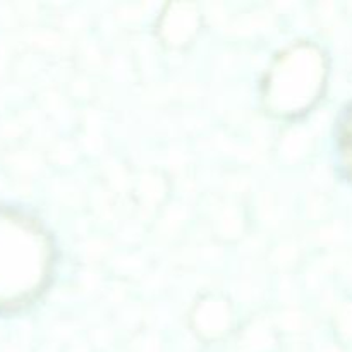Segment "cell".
I'll return each instance as SVG.
<instances>
[{"instance_id": "7", "label": "cell", "mask_w": 352, "mask_h": 352, "mask_svg": "<svg viewBox=\"0 0 352 352\" xmlns=\"http://www.w3.org/2000/svg\"><path fill=\"white\" fill-rule=\"evenodd\" d=\"M333 325L342 339L352 340V301H346L339 306L333 315Z\"/></svg>"}, {"instance_id": "5", "label": "cell", "mask_w": 352, "mask_h": 352, "mask_svg": "<svg viewBox=\"0 0 352 352\" xmlns=\"http://www.w3.org/2000/svg\"><path fill=\"white\" fill-rule=\"evenodd\" d=\"M277 346V330L272 320L254 316L244 327L241 336V347L246 352L272 351Z\"/></svg>"}, {"instance_id": "6", "label": "cell", "mask_w": 352, "mask_h": 352, "mask_svg": "<svg viewBox=\"0 0 352 352\" xmlns=\"http://www.w3.org/2000/svg\"><path fill=\"white\" fill-rule=\"evenodd\" d=\"M213 230L217 236L226 237L227 241H234L243 236L244 230V213L241 206L226 203L222 208L217 210L213 217Z\"/></svg>"}, {"instance_id": "3", "label": "cell", "mask_w": 352, "mask_h": 352, "mask_svg": "<svg viewBox=\"0 0 352 352\" xmlns=\"http://www.w3.org/2000/svg\"><path fill=\"white\" fill-rule=\"evenodd\" d=\"M203 16L196 3L170 2L164 7L157 21V34L168 48L189 47L201 31Z\"/></svg>"}, {"instance_id": "8", "label": "cell", "mask_w": 352, "mask_h": 352, "mask_svg": "<svg viewBox=\"0 0 352 352\" xmlns=\"http://www.w3.org/2000/svg\"><path fill=\"white\" fill-rule=\"evenodd\" d=\"M327 352H337L336 349H330V351H327Z\"/></svg>"}, {"instance_id": "4", "label": "cell", "mask_w": 352, "mask_h": 352, "mask_svg": "<svg viewBox=\"0 0 352 352\" xmlns=\"http://www.w3.org/2000/svg\"><path fill=\"white\" fill-rule=\"evenodd\" d=\"M189 323L198 337L217 340L226 337L234 327V306L220 292L199 296L189 313Z\"/></svg>"}, {"instance_id": "1", "label": "cell", "mask_w": 352, "mask_h": 352, "mask_svg": "<svg viewBox=\"0 0 352 352\" xmlns=\"http://www.w3.org/2000/svg\"><path fill=\"white\" fill-rule=\"evenodd\" d=\"M327 55L311 41H296L278 52L265 72L261 100L272 116L296 119L320 100L327 85Z\"/></svg>"}, {"instance_id": "2", "label": "cell", "mask_w": 352, "mask_h": 352, "mask_svg": "<svg viewBox=\"0 0 352 352\" xmlns=\"http://www.w3.org/2000/svg\"><path fill=\"white\" fill-rule=\"evenodd\" d=\"M52 268L43 230L21 215H0V306H17L41 291Z\"/></svg>"}]
</instances>
